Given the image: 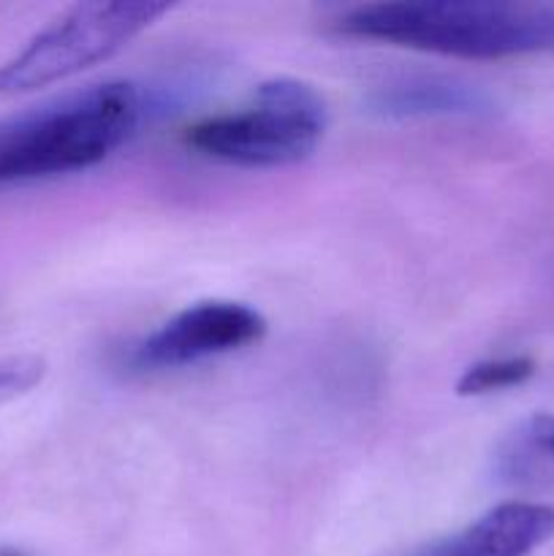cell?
<instances>
[{"label":"cell","mask_w":554,"mask_h":556,"mask_svg":"<svg viewBox=\"0 0 554 556\" xmlns=\"http://www.w3.org/2000/svg\"><path fill=\"white\" fill-rule=\"evenodd\" d=\"M335 30L459 60L554 54V3L514 0H394L342 11Z\"/></svg>","instance_id":"1"},{"label":"cell","mask_w":554,"mask_h":556,"mask_svg":"<svg viewBox=\"0 0 554 556\" xmlns=\"http://www.w3.org/2000/svg\"><path fill=\"white\" fill-rule=\"evenodd\" d=\"M144 98L134 81H103L0 119V185L85 172L136 134Z\"/></svg>","instance_id":"2"},{"label":"cell","mask_w":554,"mask_h":556,"mask_svg":"<svg viewBox=\"0 0 554 556\" xmlns=\"http://www.w3.org/2000/svg\"><path fill=\"white\" fill-rule=\"evenodd\" d=\"M326 119V101L313 85L277 76L261 81L239 112L215 114L190 125L185 144L231 166H293L318 150Z\"/></svg>","instance_id":"3"},{"label":"cell","mask_w":554,"mask_h":556,"mask_svg":"<svg viewBox=\"0 0 554 556\" xmlns=\"http://www.w3.org/2000/svg\"><path fill=\"white\" fill-rule=\"evenodd\" d=\"M168 11L172 5L152 0L71 5L38 30L14 58L0 63V98L58 85L114 58Z\"/></svg>","instance_id":"4"},{"label":"cell","mask_w":554,"mask_h":556,"mask_svg":"<svg viewBox=\"0 0 554 556\" xmlns=\"http://www.w3.org/2000/svg\"><path fill=\"white\" fill-rule=\"evenodd\" d=\"M266 320L242 302H199L168 318L161 329L136 342L130 364L136 369H177L223 353L242 351L264 337Z\"/></svg>","instance_id":"5"},{"label":"cell","mask_w":554,"mask_h":556,"mask_svg":"<svg viewBox=\"0 0 554 556\" xmlns=\"http://www.w3.org/2000/svg\"><path fill=\"white\" fill-rule=\"evenodd\" d=\"M554 538V505L503 503L416 556H530Z\"/></svg>","instance_id":"6"},{"label":"cell","mask_w":554,"mask_h":556,"mask_svg":"<svg viewBox=\"0 0 554 556\" xmlns=\"http://www.w3.org/2000/svg\"><path fill=\"white\" fill-rule=\"evenodd\" d=\"M367 101L375 114L396 119L478 117L494 109L492 98L476 85L445 76H411L389 81L375 87Z\"/></svg>","instance_id":"7"},{"label":"cell","mask_w":554,"mask_h":556,"mask_svg":"<svg viewBox=\"0 0 554 556\" xmlns=\"http://www.w3.org/2000/svg\"><path fill=\"white\" fill-rule=\"evenodd\" d=\"M498 476L514 486L554 481V416H532L498 451Z\"/></svg>","instance_id":"8"},{"label":"cell","mask_w":554,"mask_h":556,"mask_svg":"<svg viewBox=\"0 0 554 556\" xmlns=\"http://www.w3.org/2000/svg\"><path fill=\"white\" fill-rule=\"evenodd\" d=\"M536 375V362L527 356L508 358H487V362L470 364L456 380V394L459 396H483L494 391L516 389L527 383Z\"/></svg>","instance_id":"9"},{"label":"cell","mask_w":554,"mask_h":556,"mask_svg":"<svg viewBox=\"0 0 554 556\" xmlns=\"http://www.w3.org/2000/svg\"><path fill=\"white\" fill-rule=\"evenodd\" d=\"M47 364L38 356H0V405L41 383Z\"/></svg>","instance_id":"10"},{"label":"cell","mask_w":554,"mask_h":556,"mask_svg":"<svg viewBox=\"0 0 554 556\" xmlns=\"http://www.w3.org/2000/svg\"><path fill=\"white\" fill-rule=\"evenodd\" d=\"M0 556H22V554H16V552H5V554H0Z\"/></svg>","instance_id":"11"}]
</instances>
